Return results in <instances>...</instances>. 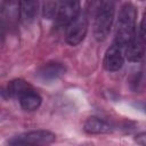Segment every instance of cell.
Listing matches in <instances>:
<instances>
[{"mask_svg":"<svg viewBox=\"0 0 146 146\" xmlns=\"http://www.w3.org/2000/svg\"><path fill=\"white\" fill-rule=\"evenodd\" d=\"M139 31H140L143 38H144L145 41H146V9H145L144 15H143V18H141V23H140V26H139Z\"/></svg>","mask_w":146,"mask_h":146,"instance_id":"17","label":"cell"},{"mask_svg":"<svg viewBox=\"0 0 146 146\" xmlns=\"http://www.w3.org/2000/svg\"><path fill=\"white\" fill-rule=\"evenodd\" d=\"M55 139V133L49 130H31L11 137L8 140V146H48Z\"/></svg>","mask_w":146,"mask_h":146,"instance_id":"3","label":"cell"},{"mask_svg":"<svg viewBox=\"0 0 146 146\" xmlns=\"http://www.w3.org/2000/svg\"><path fill=\"white\" fill-rule=\"evenodd\" d=\"M81 13V3L79 1H58L57 15L55 18V24L58 27H67Z\"/></svg>","mask_w":146,"mask_h":146,"instance_id":"5","label":"cell"},{"mask_svg":"<svg viewBox=\"0 0 146 146\" xmlns=\"http://www.w3.org/2000/svg\"><path fill=\"white\" fill-rule=\"evenodd\" d=\"M136 19H137V9L135 5L131 2H124L119 10L116 29H115V39H114V42L119 43L124 49L137 31Z\"/></svg>","mask_w":146,"mask_h":146,"instance_id":"1","label":"cell"},{"mask_svg":"<svg viewBox=\"0 0 146 146\" xmlns=\"http://www.w3.org/2000/svg\"><path fill=\"white\" fill-rule=\"evenodd\" d=\"M66 72V67L59 62H48L41 65L36 72L35 78L43 84L54 83L59 80Z\"/></svg>","mask_w":146,"mask_h":146,"instance_id":"7","label":"cell"},{"mask_svg":"<svg viewBox=\"0 0 146 146\" xmlns=\"http://www.w3.org/2000/svg\"><path fill=\"white\" fill-rule=\"evenodd\" d=\"M135 141L140 146H146V132H140L135 136Z\"/></svg>","mask_w":146,"mask_h":146,"instance_id":"16","label":"cell"},{"mask_svg":"<svg viewBox=\"0 0 146 146\" xmlns=\"http://www.w3.org/2000/svg\"><path fill=\"white\" fill-rule=\"evenodd\" d=\"M83 129L86 132L90 135H100V133H110L114 130L113 125L97 116H90L86 120L83 124Z\"/></svg>","mask_w":146,"mask_h":146,"instance_id":"9","label":"cell"},{"mask_svg":"<svg viewBox=\"0 0 146 146\" xmlns=\"http://www.w3.org/2000/svg\"><path fill=\"white\" fill-rule=\"evenodd\" d=\"M124 52H125V58L132 63H138L144 58L146 52V41L143 38L139 29L136 31L133 38L127 44Z\"/></svg>","mask_w":146,"mask_h":146,"instance_id":"8","label":"cell"},{"mask_svg":"<svg viewBox=\"0 0 146 146\" xmlns=\"http://www.w3.org/2000/svg\"><path fill=\"white\" fill-rule=\"evenodd\" d=\"M38 9H39L38 1H21L19 2L21 21L24 24H31L38 15Z\"/></svg>","mask_w":146,"mask_h":146,"instance_id":"12","label":"cell"},{"mask_svg":"<svg viewBox=\"0 0 146 146\" xmlns=\"http://www.w3.org/2000/svg\"><path fill=\"white\" fill-rule=\"evenodd\" d=\"M131 87L133 88V90L139 91L140 89H143L146 86V66L143 65L140 66L133 74L131 78Z\"/></svg>","mask_w":146,"mask_h":146,"instance_id":"14","label":"cell"},{"mask_svg":"<svg viewBox=\"0 0 146 146\" xmlns=\"http://www.w3.org/2000/svg\"><path fill=\"white\" fill-rule=\"evenodd\" d=\"M32 88V86L26 82L25 80L23 79H15V80H11L8 84H7V94L9 97L11 98H18L24 91H26L27 89Z\"/></svg>","mask_w":146,"mask_h":146,"instance_id":"13","label":"cell"},{"mask_svg":"<svg viewBox=\"0 0 146 146\" xmlns=\"http://www.w3.org/2000/svg\"><path fill=\"white\" fill-rule=\"evenodd\" d=\"M89 26V18L86 11L79 14V16L67 25L65 29V40L70 46H78L83 41L87 35Z\"/></svg>","mask_w":146,"mask_h":146,"instance_id":"4","label":"cell"},{"mask_svg":"<svg viewBox=\"0 0 146 146\" xmlns=\"http://www.w3.org/2000/svg\"><path fill=\"white\" fill-rule=\"evenodd\" d=\"M58 9V1H46L42 5V16L46 19H54L56 18Z\"/></svg>","mask_w":146,"mask_h":146,"instance_id":"15","label":"cell"},{"mask_svg":"<svg viewBox=\"0 0 146 146\" xmlns=\"http://www.w3.org/2000/svg\"><path fill=\"white\" fill-rule=\"evenodd\" d=\"M124 48L119 43L114 42L106 49L104 58H103V66L108 72H116L122 68L125 59Z\"/></svg>","mask_w":146,"mask_h":146,"instance_id":"6","label":"cell"},{"mask_svg":"<svg viewBox=\"0 0 146 146\" xmlns=\"http://www.w3.org/2000/svg\"><path fill=\"white\" fill-rule=\"evenodd\" d=\"M1 17L2 22L14 25L21 18L19 14V2L17 1H5L1 3Z\"/></svg>","mask_w":146,"mask_h":146,"instance_id":"11","label":"cell"},{"mask_svg":"<svg viewBox=\"0 0 146 146\" xmlns=\"http://www.w3.org/2000/svg\"><path fill=\"white\" fill-rule=\"evenodd\" d=\"M115 3L113 1L96 2L92 33L97 41H104L111 32L114 22Z\"/></svg>","mask_w":146,"mask_h":146,"instance_id":"2","label":"cell"},{"mask_svg":"<svg viewBox=\"0 0 146 146\" xmlns=\"http://www.w3.org/2000/svg\"><path fill=\"white\" fill-rule=\"evenodd\" d=\"M135 107L137 110H139L140 112L143 113H146V100H143V102H138L135 104Z\"/></svg>","mask_w":146,"mask_h":146,"instance_id":"18","label":"cell"},{"mask_svg":"<svg viewBox=\"0 0 146 146\" xmlns=\"http://www.w3.org/2000/svg\"><path fill=\"white\" fill-rule=\"evenodd\" d=\"M17 99L19 102L21 107L24 111H29V112H32V111L38 110L40 107L41 103H42L41 96L34 90L33 87L30 88V89H27L26 91H24Z\"/></svg>","mask_w":146,"mask_h":146,"instance_id":"10","label":"cell"}]
</instances>
